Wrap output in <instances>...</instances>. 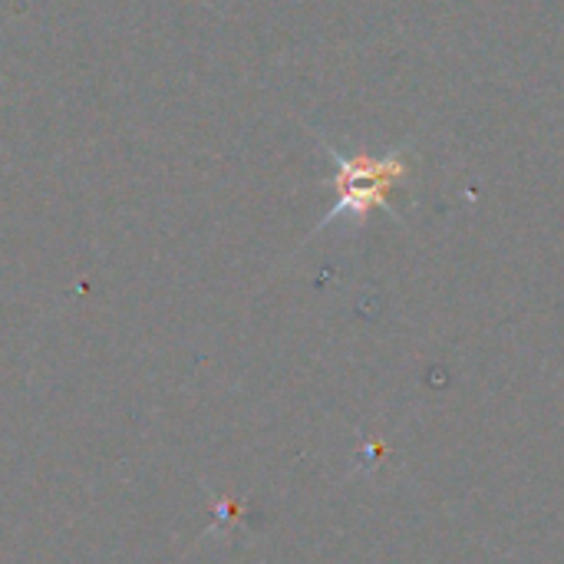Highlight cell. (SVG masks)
Returning <instances> with one entry per match:
<instances>
[{"label":"cell","instance_id":"6da1fadb","mask_svg":"<svg viewBox=\"0 0 564 564\" xmlns=\"http://www.w3.org/2000/svg\"><path fill=\"white\" fill-rule=\"evenodd\" d=\"M314 139L321 142V149L334 159V188H337V202L334 208L317 221L314 235H321L327 225H337V221H354V225H364L370 218V212H387L390 218L403 221L393 205H390V195L400 182L410 178V142H400L393 145L387 155H370L364 149H354V152H344L337 149L321 129H314Z\"/></svg>","mask_w":564,"mask_h":564}]
</instances>
